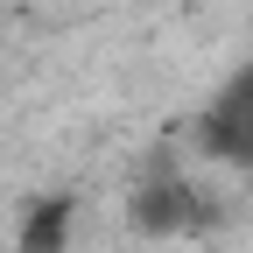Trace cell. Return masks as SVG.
Returning <instances> with one entry per match:
<instances>
[{
  "mask_svg": "<svg viewBox=\"0 0 253 253\" xmlns=\"http://www.w3.org/2000/svg\"><path fill=\"white\" fill-rule=\"evenodd\" d=\"M126 218H134V232H148V239H190V232H204L211 225V204L197 197V183H190L183 169H148L141 183H134V197H126Z\"/></svg>",
  "mask_w": 253,
  "mask_h": 253,
  "instance_id": "1",
  "label": "cell"
},
{
  "mask_svg": "<svg viewBox=\"0 0 253 253\" xmlns=\"http://www.w3.org/2000/svg\"><path fill=\"white\" fill-rule=\"evenodd\" d=\"M197 148L225 169H253V63L218 84V99L197 113Z\"/></svg>",
  "mask_w": 253,
  "mask_h": 253,
  "instance_id": "2",
  "label": "cell"
},
{
  "mask_svg": "<svg viewBox=\"0 0 253 253\" xmlns=\"http://www.w3.org/2000/svg\"><path fill=\"white\" fill-rule=\"evenodd\" d=\"M71 232H78V197L71 190H49L21 211V232H14V253H71Z\"/></svg>",
  "mask_w": 253,
  "mask_h": 253,
  "instance_id": "3",
  "label": "cell"
}]
</instances>
